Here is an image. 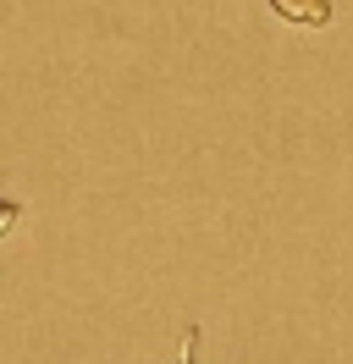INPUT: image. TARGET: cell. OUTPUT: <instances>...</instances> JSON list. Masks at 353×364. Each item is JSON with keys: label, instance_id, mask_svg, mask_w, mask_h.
Masks as SVG:
<instances>
[{"label": "cell", "instance_id": "cell-1", "mask_svg": "<svg viewBox=\"0 0 353 364\" xmlns=\"http://www.w3.org/2000/svg\"><path fill=\"white\" fill-rule=\"evenodd\" d=\"M287 23H309V28H326L331 23V0H270Z\"/></svg>", "mask_w": 353, "mask_h": 364}, {"label": "cell", "instance_id": "cell-2", "mask_svg": "<svg viewBox=\"0 0 353 364\" xmlns=\"http://www.w3.org/2000/svg\"><path fill=\"white\" fill-rule=\"evenodd\" d=\"M11 227H17V205H6V199H0V237H6Z\"/></svg>", "mask_w": 353, "mask_h": 364}]
</instances>
